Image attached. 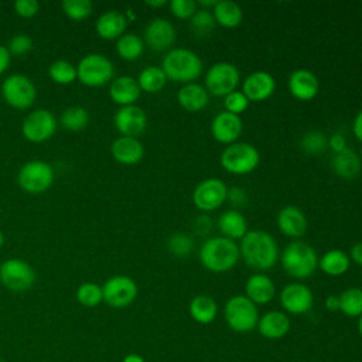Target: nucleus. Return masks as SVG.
<instances>
[{
    "label": "nucleus",
    "instance_id": "44",
    "mask_svg": "<svg viewBox=\"0 0 362 362\" xmlns=\"http://www.w3.org/2000/svg\"><path fill=\"white\" fill-rule=\"evenodd\" d=\"M6 47L10 52V55L21 57V55L28 54L33 49L34 42H33V38L27 34H16L8 40Z\"/></svg>",
    "mask_w": 362,
    "mask_h": 362
},
{
    "label": "nucleus",
    "instance_id": "33",
    "mask_svg": "<svg viewBox=\"0 0 362 362\" xmlns=\"http://www.w3.org/2000/svg\"><path fill=\"white\" fill-rule=\"evenodd\" d=\"M136 79H137L140 89L147 93L160 92L168 81L164 71L161 69V66H157V65H148V66L143 68Z\"/></svg>",
    "mask_w": 362,
    "mask_h": 362
},
{
    "label": "nucleus",
    "instance_id": "21",
    "mask_svg": "<svg viewBox=\"0 0 362 362\" xmlns=\"http://www.w3.org/2000/svg\"><path fill=\"white\" fill-rule=\"evenodd\" d=\"M276 223L279 230L290 238L291 240H297L307 232V216L304 212L296 205L283 206L276 216Z\"/></svg>",
    "mask_w": 362,
    "mask_h": 362
},
{
    "label": "nucleus",
    "instance_id": "49",
    "mask_svg": "<svg viewBox=\"0 0 362 362\" xmlns=\"http://www.w3.org/2000/svg\"><path fill=\"white\" fill-rule=\"evenodd\" d=\"M348 256H349L351 262H354L358 266H362V242L352 245Z\"/></svg>",
    "mask_w": 362,
    "mask_h": 362
},
{
    "label": "nucleus",
    "instance_id": "22",
    "mask_svg": "<svg viewBox=\"0 0 362 362\" xmlns=\"http://www.w3.org/2000/svg\"><path fill=\"white\" fill-rule=\"evenodd\" d=\"M291 328L288 315L284 311L270 310L259 317L256 329L266 339H281Z\"/></svg>",
    "mask_w": 362,
    "mask_h": 362
},
{
    "label": "nucleus",
    "instance_id": "46",
    "mask_svg": "<svg viewBox=\"0 0 362 362\" xmlns=\"http://www.w3.org/2000/svg\"><path fill=\"white\" fill-rule=\"evenodd\" d=\"M14 11L23 18H31L38 14L40 3L37 0H17L14 1Z\"/></svg>",
    "mask_w": 362,
    "mask_h": 362
},
{
    "label": "nucleus",
    "instance_id": "43",
    "mask_svg": "<svg viewBox=\"0 0 362 362\" xmlns=\"http://www.w3.org/2000/svg\"><path fill=\"white\" fill-rule=\"evenodd\" d=\"M249 103H250V100L246 98V95L240 89H236V90L228 93L226 96H223L225 110L229 113H233V115L240 116V113H243L249 107Z\"/></svg>",
    "mask_w": 362,
    "mask_h": 362
},
{
    "label": "nucleus",
    "instance_id": "9",
    "mask_svg": "<svg viewBox=\"0 0 362 362\" xmlns=\"http://www.w3.org/2000/svg\"><path fill=\"white\" fill-rule=\"evenodd\" d=\"M240 82V72L238 66L228 61H219L212 64L204 78V86L209 95L226 96L236 90Z\"/></svg>",
    "mask_w": 362,
    "mask_h": 362
},
{
    "label": "nucleus",
    "instance_id": "41",
    "mask_svg": "<svg viewBox=\"0 0 362 362\" xmlns=\"http://www.w3.org/2000/svg\"><path fill=\"white\" fill-rule=\"evenodd\" d=\"M300 147L307 154H320L328 148V137L320 130H310L301 136Z\"/></svg>",
    "mask_w": 362,
    "mask_h": 362
},
{
    "label": "nucleus",
    "instance_id": "15",
    "mask_svg": "<svg viewBox=\"0 0 362 362\" xmlns=\"http://www.w3.org/2000/svg\"><path fill=\"white\" fill-rule=\"evenodd\" d=\"M280 305L288 315H301L308 313L314 304V294L311 288L300 281L286 284L279 294Z\"/></svg>",
    "mask_w": 362,
    "mask_h": 362
},
{
    "label": "nucleus",
    "instance_id": "31",
    "mask_svg": "<svg viewBox=\"0 0 362 362\" xmlns=\"http://www.w3.org/2000/svg\"><path fill=\"white\" fill-rule=\"evenodd\" d=\"M351 267V259L348 253L341 249H329L321 257H318V269L331 277H339L345 274Z\"/></svg>",
    "mask_w": 362,
    "mask_h": 362
},
{
    "label": "nucleus",
    "instance_id": "23",
    "mask_svg": "<svg viewBox=\"0 0 362 362\" xmlns=\"http://www.w3.org/2000/svg\"><path fill=\"white\" fill-rule=\"evenodd\" d=\"M112 157L124 165H134L141 161L144 156V146L137 137L119 136L110 146Z\"/></svg>",
    "mask_w": 362,
    "mask_h": 362
},
{
    "label": "nucleus",
    "instance_id": "58",
    "mask_svg": "<svg viewBox=\"0 0 362 362\" xmlns=\"http://www.w3.org/2000/svg\"><path fill=\"white\" fill-rule=\"evenodd\" d=\"M361 160H362V148H361Z\"/></svg>",
    "mask_w": 362,
    "mask_h": 362
},
{
    "label": "nucleus",
    "instance_id": "4",
    "mask_svg": "<svg viewBox=\"0 0 362 362\" xmlns=\"http://www.w3.org/2000/svg\"><path fill=\"white\" fill-rule=\"evenodd\" d=\"M280 263L286 274L297 280H304L318 269V255L311 245L297 239L286 245L280 256Z\"/></svg>",
    "mask_w": 362,
    "mask_h": 362
},
{
    "label": "nucleus",
    "instance_id": "11",
    "mask_svg": "<svg viewBox=\"0 0 362 362\" xmlns=\"http://www.w3.org/2000/svg\"><path fill=\"white\" fill-rule=\"evenodd\" d=\"M35 277V270L23 259L10 257L0 264V281L10 291L23 293L30 290Z\"/></svg>",
    "mask_w": 362,
    "mask_h": 362
},
{
    "label": "nucleus",
    "instance_id": "19",
    "mask_svg": "<svg viewBox=\"0 0 362 362\" xmlns=\"http://www.w3.org/2000/svg\"><path fill=\"white\" fill-rule=\"evenodd\" d=\"M276 89V79L270 72L253 71L245 76L242 82V92L250 102H262L269 99Z\"/></svg>",
    "mask_w": 362,
    "mask_h": 362
},
{
    "label": "nucleus",
    "instance_id": "35",
    "mask_svg": "<svg viewBox=\"0 0 362 362\" xmlns=\"http://www.w3.org/2000/svg\"><path fill=\"white\" fill-rule=\"evenodd\" d=\"M89 112L82 106H69L62 110L59 116V124L69 132L83 130L89 123Z\"/></svg>",
    "mask_w": 362,
    "mask_h": 362
},
{
    "label": "nucleus",
    "instance_id": "25",
    "mask_svg": "<svg viewBox=\"0 0 362 362\" xmlns=\"http://www.w3.org/2000/svg\"><path fill=\"white\" fill-rule=\"evenodd\" d=\"M141 89L137 83V79L130 75H122L113 78L109 85V96L119 106L136 105V100L140 98Z\"/></svg>",
    "mask_w": 362,
    "mask_h": 362
},
{
    "label": "nucleus",
    "instance_id": "56",
    "mask_svg": "<svg viewBox=\"0 0 362 362\" xmlns=\"http://www.w3.org/2000/svg\"><path fill=\"white\" fill-rule=\"evenodd\" d=\"M358 332L362 337V315L358 317Z\"/></svg>",
    "mask_w": 362,
    "mask_h": 362
},
{
    "label": "nucleus",
    "instance_id": "53",
    "mask_svg": "<svg viewBox=\"0 0 362 362\" xmlns=\"http://www.w3.org/2000/svg\"><path fill=\"white\" fill-rule=\"evenodd\" d=\"M122 362H146V359L140 355V354H136V352H132V354H127Z\"/></svg>",
    "mask_w": 362,
    "mask_h": 362
},
{
    "label": "nucleus",
    "instance_id": "6",
    "mask_svg": "<svg viewBox=\"0 0 362 362\" xmlns=\"http://www.w3.org/2000/svg\"><path fill=\"white\" fill-rule=\"evenodd\" d=\"M221 165L230 174L246 175L253 173L260 163L257 147L247 141H235L228 144L221 153Z\"/></svg>",
    "mask_w": 362,
    "mask_h": 362
},
{
    "label": "nucleus",
    "instance_id": "17",
    "mask_svg": "<svg viewBox=\"0 0 362 362\" xmlns=\"http://www.w3.org/2000/svg\"><path fill=\"white\" fill-rule=\"evenodd\" d=\"M113 124L122 136L137 137L147 127V115L137 105L120 106L113 116Z\"/></svg>",
    "mask_w": 362,
    "mask_h": 362
},
{
    "label": "nucleus",
    "instance_id": "37",
    "mask_svg": "<svg viewBox=\"0 0 362 362\" xmlns=\"http://www.w3.org/2000/svg\"><path fill=\"white\" fill-rule=\"evenodd\" d=\"M48 76L58 85H69L78 79L76 66L65 59H57L49 65Z\"/></svg>",
    "mask_w": 362,
    "mask_h": 362
},
{
    "label": "nucleus",
    "instance_id": "13",
    "mask_svg": "<svg viewBox=\"0 0 362 362\" xmlns=\"http://www.w3.org/2000/svg\"><path fill=\"white\" fill-rule=\"evenodd\" d=\"M103 301L112 308L129 307L139 294L137 283L124 274H116L109 277L103 286Z\"/></svg>",
    "mask_w": 362,
    "mask_h": 362
},
{
    "label": "nucleus",
    "instance_id": "32",
    "mask_svg": "<svg viewBox=\"0 0 362 362\" xmlns=\"http://www.w3.org/2000/svg\"><path fill=\"white\" fill-rule=\"evenodd\" d=\"M215 23L223 28H235L243 20L242 7L232 0H218L212 8Z\"/></svg>",
    "mask_w": 362,
    "mask_h": 362
},
{
    "label": "nucleus",
    "instance_id": "39",
    "mask_svg": "<svg viewBox=\"0 0 362 362\" xmlns=\"http://www.w3.org/2000/svg\"><path fill=\"white\" fill-rule=\"evenodd\" d=\"M215 18L212 11L206 10V8H197V11L194 13V16L189 18V25L191 30L195 35L198 37H206L209 35L214 28H215Z\"/></svg>",
    "mask_w": 362,
    "mask_h": 362
},
{
    "label": "nucleus",
    "instance_id": "28",
    "mask_svg": "<svg viewBox=\"0 0 362 362\" xmlns=\"http://www.w3.org/2000/svg\"><path fill=\"white\" fill-rule=\"evenodd\" d=\"M216 226L223 238L232 240H240L247 233V221L245 215L236 208L223 211L218 218Z\"/></svg>",
    "mask_w": 362,
    "mask_h": 362
},
{
    "label": "nucleus",
    "instance_id": "16",
    "mask_svg": "<svg viewBox=\"0 0 362 362\" xmlns=\"http://www.w3.org/2000/svg\"><path fill=\"white\" fill-rule=\"evenodd\" d=\"M177 40V30L174 24L163 17L148 21L144 28L143 41L154 51H170Z\"/></svg>",
    "mask_w": 362,
    "mask_h": 362
},
{
    "label": "nucleus",
    "instance_id": "59",
    "mask_svg": "<svg viewBox=\"0 0 362 362\" xmlns=\"http://www.w3.org/2000/svg\"><path fill=\"white\" fill-rule=\"evenodd\" d=\"M0 362H4V361H1V359H0Z\"/></svg>",
    "mask_w": 362,
    "mask_h": 362
},
{
    "label": "nucleus",
    "instance_id": "26",
    "mask_svg": "<svg viewBox=\"0 0 362 362\" xmlns=\"http://www.w3.org/2000/svg\"><path fill=\"white\" fill-rule=\"evenodd\" d=\"M177 102L187 112H201L209 103V92L198 82L184 83L177 92Z\"/></svg>",
    "mask_w": 362,
    "mask_h": 362
},
{
    "label": "nucleus",
    "instance_id": "38",
    "mask_svg": "<svg viewBox=\"0 0 362 362\" xmlns=\"http://www.w3.org/2000/svg\"><path fill=\"white\" fill-rule=\"evenodd\" d=\"M75 297H76V301L83 307H88V308L98 307L103 301L102 286L93 281H85L76 288Z\"/></svg>",
    "mask_w": 362,
    "mask_h": 362
},
{
    "label": "nucleus",
    "instance_id": "12",
    "mask_svg": "<svg viewBox=\"0 0 362 362\" xmlns=\"http://www.w3.org/2000/svg\"><path fill=\"white\" fill-rule=\"evenodd\" d=\"M228 197V185L218 177L201 180L192 191V204L202 212H211L223 205Z\"/></svg>",
    "mask_w": 362,
    "mask_h": 362
},
{
    "label": "nucleus",
    "instance_id": "42",
    "mask_svg": "<svg viewBox=\"0 0 362 362\" xmlns=\"http://www.w3.org/2000/svg\"><path fill=\"white\" fill-rule=\"evenodd\" d=\"M64 14L75 21L85 20L90 16L93 10V4L90 0H64L61 3Z\"/></svg>",
    "mask_w": 362,
    "mask_h": 362
},
{
    "label": "nucleus",
    "instance_id": "1",
    "mask_svg": "<svg viewBox=\"0 0 362 362\" xmlns=\"http://www.w3.org/2000/svg\"><path fill=\"white\" fill-rule=\"evenodd\" d=\"M239 252L243 262L259 272L272 269L279 260V246L274 236L262 229L247 230L240 239Z\"/></svg>",
    "mask_w": 362,
    "mask_h": 362
},
{
    "label": "nucleus",
    "instance_id": "3",
    "mask_svg": "<svg viewBox=\"0 0 362 362\" xmlns=\"http://www.w3.org/2000/svg\"><path fill=\"white\" fill-rule=\"evenodd\" d=\"M161 69L164 71L167 79L174 82L189 83L195 82L204 71V62L201 57L184 47H175L165 52L161 61Z\"/></svg>",
    "mask_w": 362,
    "mask_h": 362
},
{
    "label": "nucleus",
    "instance_id": "45",
    "mask_svg": "<svg viewBox=\"0 0 362 362\" xmlns=\"http://www.w3.org/2000/svg\"><path fill=\"white\" fill-rule=\"evenodd\" d=\"M198 4L194 0H171L170 1V11L173 16L181 20L191 18L197 11Z\"/></svg>",
    "mask_w": 362,
    "mask_h": 362
},
{
    "label": "nucleus",
    "instance_id": "5",
    "mask_svg": "<svg viewBox=\"0 0 362 362\" xmlns=\"http://www.w3.org/2000/svg\"><path fill=\"white\" fill-rule=\"evenodd\" d=\"M259 310L245 294H236L226 300L223 305V318L226 325L239 334H247L257 327Z\"/></svg>",
    "mask_w": 362,
    "mask_h": 362
},
{
    "label": "nucleus",
    "instance_id": "27",
    "mask_svg": "<svg viewBox=\"0 0 362 362\" xmlns=\"http://www.w3.org/2000/svg\"><path fill=\"white\" fill-rule=\"evenodd\" d=\"M127 23L124 13L119 10H107L98 17L95 30L103 40H117L124 34Z\"/></svg>",
    "mask_w": 362,
    "mask_h": 362
},
{
    "label": "nucleus",
    "instance_id": "18",
    "mask_svg": "<svg viewBox=\"0 0 362 362\" xmlns=\"http://www.w3.org/2000/svg\"><path fill=\"white\" fill-rule=\"evenodd\" d=\"M243 132V120L239 115L222 110L216 113L211 122L212 137L222 144H232L238 141Z\"/></svg>",
    "mask_w": 362,
    "mask_h": 362
},
{
    "label": "nucleus",
    "instance_id": "30",
    "mask_svg": "<svg viewBox=\"0 0 362 362\" xmlns=\"http://www.w3.org/2000/svg\"><path fill=\"white\" fill-rule=\"evenodd\" d=\"M188 313L195 322L206 325L215 321L218 315V304L208 294H197L188 304Z\"/></svg>",
    "mask_w": 362,
    "mask_h": 362
},
{
    "label": "nucleus",
    "instance_id": "51",
    "mask_svg": "<svg viewBox=\"0 0 362 362\" xmlns=\"http://www.w3.org/2000/svg\"><path fill=\"white\" fill-rule=\"evenodd\" d=\"M351 127H352L354 136H355L359 141H362V109L355 115Z\"/></svg>",
    "mask_w": 362,
    "mask_h": 362
},
{
    "label": "nucleus",
    "instance_id": "36",
    "mask_svg": "<svg viewBox=\"0 0 362 362\" xmlns=\"http://www.w3.org/2000/svg\"><path fill=\"white\" fill-rule=\"evenodd\" d=\"M339 311L351 318L362 315V288L348 287L339 294Z\"/></svg>",
    "mask_w": 362,
    "mask_h": 362
},
{
    "label": "nucleus",
    "instance_id": "20",
    "mask_svg": "<svg viewBox=\"0 0 362 362\" xmlns=\"http://www.w3.org/2000/svg\"><path fill=\"white\" fill-rule=\"evenodd\" d=\"M287 88L293 98L298 100H311L320 90V81L314 72L307 68L294 69L287 79Z\"/></svg>",
    "mask_w": 362,
    "mask_h": 362
},
{
    "label": "nucleus",
    "instance_id": "54",
    "mask_svg": "<svg viewBox=\"0 0 362 362\" xmlns=\"http://www.w3.org/2000/svg\"><path fill=\"white\" fill-rule=\"evenodd\" d=\"M216 1H218V0H199V1H197V4H198L199 8H206V10H209V7H212V8L215 7Z\"/></svg>",
    "mask_w": 362,
    "mask_h": 362
},
{
    "label": "nucleus",
    "instance_id": "57",
    "mask_svg": "<svg viewBox=\"0 0 362 362\" xmlns=\"http://www.w3.org/2000/svg\"><path fill=\"white\" fill-rule=\"evenodd\" d=\"M4 245V235H3V232L0 230V247Z\"/></svg>",
    "mask_w": 362,
    "mask_h": 362
},
{
    "label": "nucleus",
    "instance_id": "52",
    "mask_svg": "<svg viewBox=\"0 0 362 362\" xmlns=\"http://www.w3.org/2000/svg\"><path fill=\"white\" fill-rule=\"evenodd\" d=\"M325 308L331 313L339 311V296L329 294L325 297Z\"/></svg>",
    "mask_w": 362,
    "mask_h": 362
},
{
    "label": "nucleus",
    "instance_id": "10",
    "mask_svg": "<svg viewBox=\"0 0 362 362\" xmlns=\"http://www.w3.org/2000/svg\"><path fill=\"white\" fill-rule=\"evenodd\" d=\"M1 96L14 109H28L37 98L33 81L23 74H11L1 83Z\"/></svg>",
    "mask_w": 362,
    "mask_h": 362
},
{
    "label": "nucleus",
    "instance_id": "29",
    "mask_svg": "<svg viewBox=\"0 0 362 362\" xmlns=\"http://www.w3.org/2000/svg\"><path fill=\"white\" fill-rule=\"evenodd\" d=\"M331 168L338 177L352 180L361 173L362 160L351 147H345L344 150L332 154Z\"/></svg>",
    "mask_w": 362,
    "mask_h": 362
},
{
    "label": "nucleus",
    "instance_id": "48",
    "mask_svg": "<svg viewBox=\"0 0 362 362\" xmlns=\"http://www.w3.org/2000/svg\"><path fill=\"white\" fill-rule=\"evenodd\" d=\"M346 147V140L342 133H334L328 137V148L332 151V154L344 150Z\"/></svg>",
    "mask_w": 362,
    "mask_h": 362
},
{
    "label": "nucleus",
    "instance_id": "50",
    "mask_svg": "<svg viewBox=\"0 0 362 362\" xmlns=\"http://www.w3.org/2000/svg\"><path fill=\"white\" fill-rule=\"evenodd\" d=\"M11 61V55L7 49L6 45H0V75L4 74L10 65Z\"/></svg>",
    "mask_w": 362,
    "mask_h": 362
},
{
    "label": "nucleus",
    "instance_id": "47",
    "mask_svg": "<svg viewBox=\"0 0 362 362\" xmlns=\"http://www.w3.org/2000/svg\"><path fill=\"white\" fill-rule=\"evenodd\" d=\"M226 199L233 205V206H242L247 202V195L246 191L240 187H232L228 188V197Z\"/></svg>",
    "mask_w": 362,
    "mask_h": 362
},
{
    "label": "nucleus",
    "instance_id": "24",
    "mask_svg": "<svg viewBox=\"0 0 362 362\" xmlns=\"http://www.w3.org/2000/svg\"><path fill=\"white\" fill-rule=\"evenodd\" d=\"M245 296L256 305L267 304L276 296L274 281L264 273H253L245 283Z\"/></svg>",
    "mask_w": 362,
    "mask_h": 362
},
{
    "label": "nucleus",
    "instance_id": "55",
    "mask_svg": "<svg viewBox=\"0 0 362 362\" xmlns=\"http://www.w3.org/2000/svg\"><path fill=\"white\" fill-rule=\"evenodd\" d=\"M146 4L148 7H163V6L167 4V1L165 0H147Z\"/></svg>",
    "mask_w": 362,
    "mask_h": 362
},
{
    "label": "nucleus",
    "instance_id": "40",
    "mask_svg": "<svg viewBox=\"0 0 362 362\" xmlns=\"http://www.w3.org/2000/svg\"><path fill=\"white\" fill-rule=\"evenodd\" d=\"M194 239L192 236L184 232H175L167 239V249L175 257L189 256L194 250Z\"/></svg>",
    "mask_w": 362,
    "mask_h": 362
},
{
    "label": "nucleus",
    "instance_id": "14",
    "mask_svg": "<svg viewBox=\"0 0 362 362\" xmlns=\"http://www.w3.org/2000/svg\"><path fill=\"white\" fill-rule=\"evenodd\" d=\"M57 130V119L48 109H35L30 112L21 124L24 139L31 143H42L49 140Z\"/></svg>",
    "mask_w": 362,
    "mask_h": 362
},
{
    "label": "nucleus",
    "instance_id": "7",
    "mask_svg": "<svg viewBox=\"0 0 362 362\" xmlns=\"http://www.w3.org/2000/svg\"><path fill=\"white\" fill-rule=\"evenodd\" d=\"M76 74L81 83L96 88L112 82L115 75V65L106 55L92 52L82 57V59L78 62Z\"/></svg>",
    "mask_w": 362,
    "mask_h": 362
},
{
    "label": "nucleus",
    "instance_id": "2",
    "mask_svg": "<svg viewBox=\"0 0 362 362\" xmlns=\"http://www.w3.org/2000/svg\"><path fill=\"white\" fill-rule=\"evenodd\" d=\"M240 259L239 245L223 236H212L202 242L199 247L201 264L212 273H226L236 266Z\"/></svg>",
    "mask_w": 362,
    "mask_h": 362
},
{
    "label": "nucleus",
    "instance_id": "8",
    "mask_svg": "<svg viewBox=\"0 0 362 362\" xmlns=\"http://www.w3.org/2000/svg\"><path fill=\"white\" fill-rule=\"evenodd\" d=\"M55 173L51 164L42 160H31L20 167L17 182L27 194L38 195L45 192L54 182Z\"/></svg>",
    "mask_w": 362,
    "mask_h": 362
},
{
    "label": "nucleus",
    "instance_id": "34",
    "mask_svg": "<svg viewBox=\"0 0 362 362\" xmlns=\"http://www.w3.org/2000/svg\"><path fill=\"white\" fill-rule=\"evenodd\" d=\"M144 41L134 33H124L116 41V52L124 61H136L144 51Z\"/></svg>",
    "mask_w": 362,
    "mask_h": 362
}]
</instances>
